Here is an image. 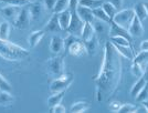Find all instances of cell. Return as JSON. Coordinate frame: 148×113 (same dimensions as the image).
<instances>
[{"instance_id": "8fae6325", "label": "cell", "mask_w": 148, "mask_h": 113, "mask_svg": "<svg viewBox=\"0 0 148 113\" xmlns=\"http://www.w3.org/2000/svg\"><path fill=\"white\" fill-rule=\"evenodd\" d=\"M50 50L54 54L61 53L62 50H64V39H62L60 36H53L50 41Z\"/></svg>"}, {"instance_id": "2e32d148", "label": "cell", "mask_w": 148, "mask_h": 113, "mask_svg": "<svg viewBox=\"0 0 148 113\" xmlns=\"http://www.w3.org/2000/svg\"><path fill=\"white\" fill-rule=\"evenodd\" d=\"M20 9H21V8H19V7L10 6V5H9L8 7H5V8L1 9V14L6 19H9V20H12L13 21V20L16 19V17L18 16Z\"/></svg>"}, {"instance_id": "b9f144b4", "label": "cell", "mask_w": 148, "mask_h": 113, "mask_svg": "<svg viewBox=\"0 0 148 113\" xmlns=\"http://www.w3.org/2000/svg\"><path fill=\"white\" fill-rule=\"evenodd\" d=\"M121 107H122L121 102L114 101V102H111V103H110V105H108V109L111 110L112 112H118V111H119V109H121Z\"/></svg>"}, {"instance_id": "f1b7e54d", "label": "cell", "mask_w": 148, "mask_h": 113, "mask_svg": "<svg viewBox=\"0 0 148 113\" xmlns=\"http://www.w3.org/2000/svg\"><path fill=\"white\" fill-rule=\"evenodd\" d=\"M102 8H103V10H104L105 12H106V14L111 18V20L114 18V16H115L116 12L118 11L117 8L115 6H113L111 2H108V1H104L103 5H102Z\"/></svg>"}, {"instance_id": "44dd1931", "label": "cell", "mask_w": 148, "mask_h": 113, "mask_svg": "<svg viewBox=\"0 0 148 113\" xmlns=\"http://www.w3.org/2000/svg\"><path fill=\"white\" fill-rule=\"evenodd\" d=\"M115 47V49L117 50V52L124 58H127L130 60L134 59V51L132 47H127V45H119V44H113Z\"/></svg>"}, {"instance_id": "f6af8a7d", "label": "cell", "mask_w": 148, "mask_h": 113, "mask_svg": "<svg viewBox=\"0 0 148 113\" xmlns=\"http://www.w3.org/2000/svg\"><path fill=\"white\" fill-rule=\"evenodd\" d=\"M140 50L148 51V40H144L142 43H140Z\"/></svg>"}, {"instance_id": "681fc988", "label": "cell", "mask_w": 148, "mask_h": 113, "mask_svg": "<svg viewBox=\"0 0 148 113\" xmlns=\"http://www.w3.org/2000/svg\"><path fill=\"white\" fill-rule=\"evenodd\" d=\"M29 2H34V1H37V0H28Z\"/></svg>"}, {"instance_id": "e575fe53", "label": "cell", "mask_w": 148, "mask_h": 113, "mask_svg": "<svg viewBox=\"0 0 148 113\" xmlns=\"http://www.w3.org/2000/svg\"><path fill=\"white\" fill-rule=\"evenodd\" d=\"M11 85H10V83L7 81L6 78H3V75L0 73V91H9V92H11Z\"/></svg>"}, {"instance_id": "9a60e30c", "label": "cell", "mask_w": 148, "mask_h": 113, "mask_svg": "<svg viewBox=\"0 0 148 113\" xmlns=\"http://www.w3.org/2000/svg\"><path fill=\"white\" fill-rule=\"evenodd\" d=\"M58 18H59V23H60L61 29L66 31L69 25H70V21H71V10L66 9L62 12L58 13Z\"/></svg>"}, {"instance_id": "74e56055", "label": "cell", "mask_w": 148, "mask_h": 113, "mask_svg": "<svg viewBox=\"0 0 148 113\" xmlns=\"http://www.w3.org/2000/svg\"><path fill=\"white\" fill-rule=\"evenodd\" d=\"M132 73L135 75V76L140 78V76H143L144 70H143V68L138 64V63L133 62V65H132Z\"/></svg>"}, {"instance_id": "ffe728a7", "label": "cell", "mask_w": 148, "mask_h": 113, "mask_svg": "<svg viewBox=\"0 0 148 113\" xmlns=\"http://www.w3.org/2000/svg\"><path fill=\"white\" fill-rule=\"evenodd\" d=\"M84 44H85L87 53H88L90 56H94V54L97 52V50H99V40H97L96 34H95L92 39H90L88 41H85Z\"/></svg>"}, {"instance_id": "1f68e13d", "label": "cell", "mask_w": 148, "mask_h": 113, "mask_svg": "<svg viewBox=\"0 0 148 113\" xmlns=\"http://www.w3.org/2000/svg\"><path fill=\"white\" fill-rule=\"evenodd\" d=\"M135 100L138 103H143L144 101L148 100V82L146 83V85L142 89V91L137 94V96L135 98Z\"/></svg>"}, {"instance_id": "484cf974", "label": "cell", "mask_w": 148, "mask_h": 113, "mask_svg": "<svg viewBox=\"0 0 148 113\" xmlns=\"http://www.w3.org/2000/svg\"><path fill=\"white\" fill-rule=\"evenodd\" d=\"M64 94H65V91L52 94L49 99H48V107H54V105H56V104H60L61 101L63 100V98H64Z\"/></svg>"}, {"instance_id": "d4e9b609", "label": "cell", "mask_w": 148, "mask_h": 113, "mask_svg": "<svg viewBox=\"0 0 148 113\" xmlns=\"http://www.w3.org/2000/svg\"><path fill=\"white\" fill-rule=\"evenodd\" d=\"M133 62L138 63L143 68V70H144L145 67H146V64L148 63V51H142L140 53H138L136 57H134Z\"/></svg>"}, {"instance_id": "4dcf8cb0", "label": "cell", "mask_w": 148, "mask_h": 113, "mask_svg": "<svg viewBox=\"0 0 148 113\" xmlns=\"http://www.w3.org/2000/svg\"><path fill=\"white\" fill-rule=\"evenodd\" d=\"M69 9V0H58L56 3V7L53 9L54 13H60L64 10Z\"/></svg>"}, {"instance_id": "e0dca14e", "label": "cell", "mask_w": 148, "mask_h": 113, "mask_svg": "<svg viewBox=\"0 0 148 113\" xmlns=\"http://www.w3.org/2000/svg\"><path fill=\"white\" fill-rule=\"evenodd\" d=\"M14 102V98L9 91H0V107H8L12 105Z\"/></svg>"}, {"instance_id": "d6986e66", "label": "cell", "mask_w": 148, "mask_h": 113, "mask_svg": "<svg viewBox=\"0 0 148 113\" xmlns=\"http://www.w3.org/2000/svg\"><path fill=\"white\" fill-rule=\"evenodd\" d=\"M95 34H96V32H95V30H94V27H93L92 23H90V22H85L84 28H83V31H82V36H81L82 41H83V42L88 41V40H90V39H92Z\"/></svg>"}, {"instance_id": "c3c4849f", "label": "cell", "mask_w": 148, "mask_h": 113, "mask_svg": "<svg viewBox=\"0 0 148 113\" xmlns=\"http://www.w3.org/2000/svg\"><path fill=\"white\" fill-rule=\"evenodd\" d=\"M142 104H143V105H145V107H146V109H147V110H148V100L144 101V102H143Z\"/></svg>"}, {"instance_id": "7c38bea8", "label": "cell", "mask_w": 148, "mask_h": 113, "mask_svg": "<svg viewBox=\"0 0 148 113\" xmlns=\"http://www.w3.org/2000/svg\"><path fill=\"white\" fill-rule=\"evenodd\" d=\"M28 9H29V13H30L31 20H38L41 17V14L43 12V5L41 2H30L28 5Z\"/></svg>"}, {"instance_id": "ac0fdd59", "label": "cell", "mask_w": 148, "mask_h": 113, "mask_svg": "<svg viewBox=\"0 0 148 113\" xmlns=\"http://www.w3.org/2000/svg\"><path fill=\"white\" fill-rule=\"evenodd\" d=\"M45 36V31L44 30H38V31H34L32 32L29 38H28V40H29V44H30L31 48H36L39 42L43 39V37Z\"/></svg>"}, {"instance_id": "ba28073f", "label": "cell", "mask_w": 148, "mask_h": 113, "mask_svg": "<svg viewBox=\"0 0 148 113\" xmlns=\"http://www.w3.org/2000/svg\"><path fill=\"white\" fill-rule=\"evenodd\" d=\"M110 37H123L125 39H127L130 43L133 41V37L130 34L128 30L121 27V25H116L113 21H111V23H110Z\"/></svg>"}, {"instance_id": "7bdbcfd3", "label": "cell", "mask_w": 148, "mask_h": 113, "mask_svg": "<svg viewBox=\"0 0 148 113\" xmlns=\"http://www.w3.org/2000/svg\"><path fill=\"white\" fill-rule=\"evenodd\" d=\"M80 0H69V9L71 11H76V8L79 6Z\"/></svg>"}, {"instance_id": "cb8c5ba5", "label": "cell", "mask_w": 148, "mask_h": 113, "mask_svg": "<svg viewBox=\"0 0 148 113\" xmlns=\"http://www.w3.org/2000/svg\"><path fill=\"white\" fill-rule=\"evenodd\" d=\"M90 109V104L85 102V101H79L73 103L71 107H70V112L72 113H83L86 112L87 110Z\"/></svg>"}, {"instance_id": "8d00e7d4", "label": "cell", "mask_w": 148, "mask_h": 113, "mask_svg": "<svg viewBox=\"0 0 148 113\" xmlns=\"http://www.w3.org/2000/svg\"><path fill=\"white\" fill-rule=\"evenodd\" d=\"M137 107L133 104H122V107L119 109V113H136Z\"/></svg>"}, {"instance_id": "60d3db41", "label": "cell", "mask_w": 148, "mask_h": 113, "mask_svg": "<svg viewBox=\"0 0 148 113\" xmlns=\"http://www.w3.org/2000/svg\"><path fill=\"white\" fill-rule=\"evenodd\" d=\"M50 109V112H52V113H65L66 112V110H65V107L62 105L61 103L60 104H56V105H54V107H49Z\"/></svg>"}, {"instance_id": "f35d334b", "label": "cell", "mask_w": 148, "mask_h": 113, "mask_svg": "<svg viewBox=\"0 0 148 113\" xmlns=\"http://www.w3.org/2000/svg\"><path fill=\"white\" fill-rule=\"evenodd\" d=\"M106 25V22L101 21V20H99L97 22H95V25H93L95 32H105L106 31V25Z\"/></svg>"}, {"instance_id": "3957f363", "label": "cell", "mask_w": 148, "mask_h": 113, "mask_svg": "<svg viewBox=\"0 0 148 113\" xmlns=\"http://www.w3.org/2000/svg\"><path fill=\"white\" fill-rule=\"evenodd\" d=\"M73 81L74 75L72 73H65L60 78H54V80L50 83V92L53 94L66 91Z\"/></svg>"}, {"instance_id": "bcb514c9", "label": "cell", "mask_w": 148, "mask_h": 113, "mask_svg": "<svg viewBox=\"0 0 148 113\" xmlns=\"http://www.w3.org/2000/svg\"><path fill=\"white\" fill-rule=\"evenodd\" d=\"M143 76L146 79V81L148 82V63L146 64V67H145V69H144V73H143Z\"/></svg>"}, {"instance_id": "83f0119b", "label": "cell", "mask_w": 148, "mask_h": 113, "mask_svg": "<svg viewBox=\"0 0 148 113\" xmlns=\"http://www.w3.org/2000/svg\"><path fill=\"white\" fill-rule=\"evenodd\" d=\"M104 1L105 0H80L79 1V5L87 7V8H90V9L93 10V9H96V8L102 7Z\"/></svg>"}, {"instance_id": "7402d4cb", "label": "cell", "mask_w": 148, "mask_h": 113, "mask_svg": "<svg viewBox=\"0 0 148 113\" xmlns=\"http://www.w3.org/2000/svg\"><path fill=\"white\" fill-rule=\"evenodd\" d=\"M133 10H134L135 16L139 19L142 22L143 21H145V20L148 18L147 12H146V8H145V6H144L143 2H137L135 6L133 7Z\"/></svg>"}, {"instance_id": "d6a6232c", "label": "cell", "mask_w": 148, "mask_h": 113, "mask_svg": "<svg viewBox=\"0 0 148 113\" xmlns=\"http://www.w3.org/2000/svg\"><path fill=\"white\" fill-rule=\"evenodd\" d=\"M111 42L113 44H119V45H127V47H132V43L127 39L123 37H111L110 38Z\"/></svg>"}, {"instance_id": "f907efd6", "label": "cell", "mask_w": 148, "mask_h": 113, "mask_svg": "<svg viewBox=\"0 0 148 113\" xmlns=\"http://www.w3.org/2000/svg\"><path fill=\"white\" fill-rule=\"evenodd\" d=\"M0 1H2V0H0Z\"/></svg>"}, {"instance_id": "603a6c76", "label": "cell", "mask_w": 148, "mask_h": 113, "mask_svg": "<svg viewBox=\"0 0 148 113\" xmlns=\"http://www.w3.org/2000/svg\"><path fill=\"white\" fill-rule=\"evenodd\" d=\"M146 83H147L146 79H145L144 76H140V78L137 80V82H136L135 84L132 87V89H130V96H132L133 99H135L136 96H137V94L139 93V92L142 91V89L146 85Z\"/></svg>"}, {"instance_id": "6da1fadb", "label": "cell", "mask_w": 148, "mask_h": 113, "mask_svg": "<svg viewBox=\"0 0 148 113\" xmlns=\"http://www.w3.org/2000/svg\"><path fill=\"white\" fill-rule=\"evenodd\" d=\"M122 56L111 41L104 45V59L95 81V98L99 102L108 100L119 85L122 79Z\"/></svg>"}, {"instance_id": "5bb4252c", "label": "cell", "mask_w": 148, "mask_h": 113, "mask_svg": "<svg viewBox=\"0 0 148 113\" xmlns=\"http://www.w3.org/2000/svg\"><path fill=\"white\" fill-rule=\"evenodd\" d=\"M45 32H50V33H54V32L61 31V27L59 23V18H58V13H53L52 17L49 19L48 23L44 25V29Z\"/></svg>"}, {"instance_id": "836d02e7", "label": "cell", "mask_w": 148, "mask_h": 113, "mask_svg": "<svg viewBox=\"0 0 148 113\" xmlns=\"http://www.w3.org/2000/svg\"><path fill=\"white\" fill-rule=\"evenodd\" d=\"M3 2H6V3L10 5V6L19 7V8L28 6L30 3L28 0H3Z\"/></svg>"}, {"instance_id": "8992f818", "label": "cell", "mask_w": 148, "mask_h": 113, "mask_svg": "<svg viewBox=\"0 0 148 113\" xmlns=\"http://www.w3.org/2000/svg\"><path fill=\"white\" fill-rule=\"evenodd\" d=\"M84 25H85V21H83L80 18V16L76 13V11H71V21H70V25L66 29V32L70 34L81 38Z\"/></svg>"}, {"instance_id": "f546056e", "label": "cell", "mask_w": 148, "mask_h": 113, "mask_svg": "<svg viewBox=\"0 0 148 113\" xmlns=\"http://www.w3.org/2000/svg\"><path fill=\"white\" fill-rule=\"evenodd\" d=\"M9 34H10V25H9V22H7V21L0 22V39L8 40Z\"/></svg>"}, {"instance_id": "816d5d0a", "label": "cell", "mask_w": 148, "mask_h": 113, "mask_svg": "<svg viewBox=\"0 0 148 113\" xmlns=\"http://www.w3.org/2000/svg\"><path fill=\"white\" fill-rule=\"evenodd\" d=\"M2 1H3V0H2Z\"/></svg>"}, {"instance_id": "ab89813d", "label": "cell", "mask_w": 148, "mask_h": 113, "mask_svg": "<svg viewBox=\"0 0 148 113\" xmlns=\"http://www.w3.org/2000/svg\"><path fill=\"white\" fill-rule=\"evenodd\" d=\"M58 0H43V6L47 10H50V11H53L54 7H56V3Z\"/></svg>"}, {"instance_id": "d590c367", "label": "cell", "mask_w": 148, "mask_h": 113, "mask_svg": "<svg viewBox=\"0 0 148 113\" xmlns=\"http://www.w3.org/2000/svg\"><path fill=\"white\" fill-rule=\"evenodd\" d=\"M79 39H80L79 37H76V36H73V34H70V33H69L68 37L64 39V50H65V52H68L69 47L73 43V42H75L76 40H79Z\"/></svg>"}, {"instance_id": "30bf717a", "label": "cell", "mask_w": 148, "mask_h": 113, "mask_svg": "<svg viewBox=\"0 0 148 113\" xmlns=\"http://www.w3.org/2000/svg\"><path fill=\"white\" fill-rule=\"evenodd\" d=\"M68 52L74 57H82V56H84L85 53H87L85 44H84V42H83L81 39L76 40L75 42H73V43L69 47Z\"/></svg>"}, {"instance_id": "5b68a950", "label": "cell", "mask_w": 148, "mask_h": 113, "mask_svg": "<svg viewBox=\"0 0 148 113\" xmlns=\"http://www.w3.org/2000/svg\"><path fill=\"white\" fill-rule=\"evenodd\" d=\"M134 16H135V13H134L133 9H123V10H119L116 12L114 18L112 19V21L125 29H128V27L133 21Z\"/></svg>"}, {"instance_id": "7dc6e473", "label": "cell", "mask_w": 148, "mask_h": 113, "mask_svg": "<svg viewBox=\"0 0 148 113\" xmlns=\"http://www.w3.org/2000/svg\"><path fill=\"white\" fill-rule=\"evenodd\" d=\"M143 3H144L145 8H146V12H147V17H148V1H144Z\"/></svg>"}, {"instance_id": "4316f807", "label": "cell", "mask_w": 148, "mask_h": 113, "mask_svg": "<svg viewBox=\"0 0 148 113\" xmlns=\"http://www.w3.org/2000/svg\"><path fill=\"white\" fill-rule=\"evenodd\" d=\"M93 14H94V17L97 19V20H101V21H104L106 23H111V18L106 14L104 10H103V8L102 7H99V8H96V9H93Z\"/></svg>"}, {"instance_id": "52a82bcc", "label": "cell", "mask_w": 148, "mask_h": 113, "mask_svg": "<svg viewBox=\"0 0 148 113\" xmlns=\"http://www.w3.org/2000/svg\"><path fill=\"white\" fill-rule=\"evenodd\" d=\"M31 17L29 13V9L28 7H22L19 11L18 16L13 20V25L18 29H27L29 25H30Z\"/></svg>"}, {"instance_id": "4fadbf2b", "label": "cell", "mask_w": 148, "mask_h": 113, "mask_svg": "<svg viewBox=\"0 0 148 113\" xmlns=\"http://www.w3.org/2000/svg\"><path fill=\"white\" fill-rule=\"evenodd\" d=\"M76 13L80 16V18L83 20V21H85V22H90V23H92L93 21H94V14H93V10L92 9H90V8H87V7H84V6H81L79 5L77 8H76Z\"/></svg>"}, {"instance_id": "9c48e42d", "label": "cell", "mask_w": 148, "mask_h": 113, "mask_svg": "<svg viewBox=\"0 0 148 113\" xmlns=\"http://www.w3.org/2000/svg\"><path fill=\"white\" fill-rule=\"evenodd\" d=\"M127 30H128L130 34L133 38L142 37L143 34H144V32H145V29H144V27H143L142 21L137 18L136 16H134L133 21H132V23L130 25Z\"/></svg>"}, {"instance_id": "277c9868", "label": "cell", "mask_w": 148, "mask_h": 113, "mask_svg": "<svg viewBox=\"0 0 148 113\" xmlns=\"http://www.w3.org/2000/svg\"><path fill=\"white\" fill-rule=\"evenodd\" d=\"M47 71L54 78H60L63 74H65V65L63 57L56 56L50 58L47 61Z\"/></svg>"}, {"instance_id": "ee69618b", "label": "cell", "mask_w": 148, "mask_h": 113, "mask_svg": "<svg viewBox=\"0 0 148 113\" xmlns=\"http://www.w3.org/2000/svg\"><path fill=\"white\" fill-rule=\"evenodd\" d=\"M105 1H108V2H111L113 6H115L116 8L118 9H121L122 6H123V0H105Z\"/></svg>"}, {"instance_id": "7a4b0ae2", "label": "cell", "mask_w": 148, "mask_h": 113, "mask_svg": "<svg viewBox=\"0 0 148 113\" xmlns=\"http://www.w3.org/2000/svg\"><path fill=\"white\" fill-rule=\"evenodd\" d=\"M0 57L8 61H20L29 57V51L8 40L0 39Z\"/></svg>"}]
</instances>
